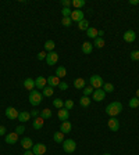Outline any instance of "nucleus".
<instances>
[{
    "label": "nucleus",
    "instance_id": "nucleus-43",
    "mask_svg": "<svg viewBox=\"0 0 139 155\" xmlns=\"http://www.w3.org/2000/svg\"><path fill=\"white\" fill-rule=\"evenodd\" d=\"M59 89L60 90H67V89H68V85H67V83H65V82H60V85H59Z\"/></svg>",
    "mask_w": 139,
    "mask_h": 155
},
{
    "label": "nucleus",
    "instance_id": "nucleus-45",
    "mask_svg": "<svg viewBox=\"0 0 139 155\" xmlns=\"http://www.w3.org/2000/svg\"><path fill=\"white\" fill-rule=\"evenodd\" d=\"M31 116H33V118H38L39 115H40V111H38V109H33V111H31Z\"/></svg>",
    "mask_w": 139,
    "mask_h": 155
},
{
    "label": "nucleus",
    "instance_id": "nucleus-22",
    "mask_svg": "<svg viewBox=\"0 0 139 155\" xmlns=\"http://www.w3.org/2000/svg\"><path fill=\"white\" fill-rule=\"evenodd\" d=\"M86 35H88V38L89 39H96L97 38V29L93 27H89L88 28V31H86Z\"/></svg>",
    "mask_w": 139,
    "mask_h": 155
},
{
    "label": "nucleus",
    "instance_id": "nucleus-38",
    "mask_svg": "<svg viewBox=\"0 0 139 155\" xmlns=\"http://www.w3.org/2000/svg\"><path fill=\"white\" fill-rule=\"evenodd\" d=\"M64 108L65 109H72V108H74V101H72V100H65L64 101Z\"/></svg>",
    "mask_w": 139,
    "mask_h": 155
},
{
    "label": "nucleus",
    "instance_id": "nucleus-37",
    "mask_svg": "<svg viewBox=\"0 0 139 155\" xmlns=\"http://www.w3.org/2000/svg\"><path fill=\"white\" fill-rule=\"evenodd\" d=\"M129 57H131L132 61H139V50H134V51H131Z\"/></svg>",
    "mask_w": 139,
    "mask_h": 155
},
{
    "label": "nucleus",
    "instance_id": "nucleus-7",
    "mask_svg": "<svg viewBox=\"0 0 139 155\" xmlns=\"http://www.w3.org/2000/svg\"><path fill=\"white\" fill-rule=\"evenodd\" d=\"M123 39L125 40L127 43H134L136 40V32L129 29V31H125V33L123 35Z\"/></svg>",
    "mask_w": 139,
    "mask_h": 155
},
{
    "label": "nucleus",
    "instance_id": "nucleus-24",
    "mask_svg": "<svg viewBox=\"0 0 139 155\" xmlns=\"http://www.w3.org/2000/svg\"><path fill=\"white\" fill-rule=\"evenodd\" d=\"M74 86L75 89H84L85 87V79H82V78H77V79L74 80Z\"/></svg>",
    "mask_w": 139,
    "mask_h": 155
},
{
    "label": "nucleus",
    "instance_id": "nucleus-46",
    "mask_svg": "<svg viewBox=\"0 0 139 155\" xmlns=\"http://www.w3.org/2000/svg\"><path fill=\"white\" fill-rule=\"evenodd\" d=\"M6 134V128L4 126H0V136H4Z\"/></svg>",
    "mask_w": 139,
    "mask_h": 155
},
{
    "label": "nucleus",
    "instance_id": "nucleus-50",
    "mask_svg": "<svg viewBox=\"0 0 139 155\" xmlns=\"http://www.w3.org/2000/svg\"><path fill=\"white\" fill-rule=\"evenodd\" d=\"M135 97H136V98H139V89L136 90V96H135Z\"/></svg>",
    "mask_w": 139,
    "mask_h": 155
},
{
    "label": "nucleus",
    "instance_id": "nucleus-30",
    "mask_svg": "<svg viewBox=\"0 0 139 155\" xmlns=\"http://www.w3.org/2000/svg\"><path fill=\"white\" fill-rule=\"evenodd\" d=\"M78 28H79L81 31H88V28H89V22H88L85 18H84L82 21L78 22Z\"/></svg>",
    "mask_w": 139,
    "mask_h": 155
},
{
    "label": "nucleus",
    "instance_id": "nucleus-13",
    "mask_svg": "<svg viewBox=\"0 0 139 155\" xmlns=\"http://www.w3.org/2000/svg\"><path fill=\"white\" fill-rule=\"evenodd\" d=\"M46 85H48V79L46 78H43V76H38L36 80H35V87L36 89H45L46 87Z\"/></svg>",
    "mask_w": 139,
    "mask_h": 155
},
{
    "label": "nucleus",
    "instance_id": "nucleus-12",
    "mask_svg": "<svg viewBox=\"0 0 139 155\" xmlns=\"http://www.w3.org/2000/svg\"><path fill=\"white\" fill-rule=\"evenodd\" d=\"M4 140H6V143H7V144H16L17 141H18V134H17L16 132L6 134Z\"/></svg>",
    "mask_w": 139,
    "mask_h": 155
},
{
    "label": "nucleus",
    "instance_id": "nucleus-41",
    "mask_svg": "<svg viewBox=\"0 0 139 155\" xmlns=\"http://www.w3.org/2000/svg\"><path fill=\"white\" fill-rule=\"evenodd\" d=\"M25 132V126H22V125H20V126H17V129H16V133L20 136V134H22Z\"/></svg>",
    "mask_w": 139,
    "mask_h": 155
},
{
    "label": "nucleus",
    "instance_id": "nucleus-40",
    "mask_svg": "<svg viewBox=\"0 0 139 155\" xmlns=\"http://www.w3.org/2000/svg\"><path fill=\"white\" fill-rule=\"evenodd\" d=\"M92 93H93V89H92V86H88V87H84V96H91Z\"/></svg>",
    "mask_w": 139,
    "mask_h": 155
},
{
    "label": "nucleus",
    "instance_id": "nucleus-28",
    "mask_svg": "<svg viewBox=\"0 0 139 155\" xmlns=\"http://www.w3.org/2000/svg\"><path fill=\"white\" fill-rule=\"evenodd\" d=\"M54 46H56V44H54L53 40H46V42H45V50L49 51V53L54 50Z\"/></svg>",
    "mask_w": 139,
    "mask_h": 155
},
{
    "label": "nucleus",
    "instance_id": "nucleus-1",
    "mask_svg": "<svg viewBox=\"0 0 139 155\" xmlns=\"http://www.w3.org/2000/svg\"><path fill=\"white\" fill-rule=\"evenodd\" d=\"M123 111V104L118 101H114V102H110L109 105L106 107V114L109 116L111 118H116L118 114Z\"/></svg>",
    "mask_w": 139,
    "mask_h": 155
},
{
    "label": "nucleus",
    "instance_id": "nucleus-21",
    "mask_svg": "<svg viewBox=\"0 0 139 155\" xmlns=\"http://www.w3.org/2000/svg\"><path fill=\"white\" fill-rule=\"evenodd\" d=\"M29 118H31V114L28 112V111H21L20 115H18V121L20 122H28Z\"/></svg>",
    "mask_w": 139,
    "mask_h": 155
},
{
    "label": "nucleus",
    "instance_id": "nucleus-3",
    "mask_svg": "<svg viewBox=\"0 0 139 155\" xmlns=\"http://www.w3.org/2000/svg\"><path fill=\"white\" fill-rule=\"evenodd\" d=\"M89 83H91V86L93 87V89H102L103 87V78L100 75H92L91 78H89Z\"/></svg>",
    "mask_w": 139,
    "mask_h": 155
},
{
    "label": "nucleus",
    "instance_id": "nucleus-2",
    "mask_svg": "<svg viewBox=\"0 0 139 155\" xmlns=\"http://www.w3.org/2000/svg\"><path fill=\"white\" fill-rule=\"evenodd\" d=\"M29 102H31V105H33V107H38L40 102H42V93H39L38 90H32L31 93H29Z\"/></svg>",
    "mask_w": 139,
    "mask_h": 155
},
{
    "label": "nucleus",
    "instance_id": "nucleus-14",
    "mask_svg": "<svg viewBox=\"0 0 139 155\" xmlns=\"http://www.w3.org/2000/svg\"><path fill=\"white\" fill-rule=\"evenodd\" d=\"M57 115H59V119L61 121V122H65V121H68V119H70V111H68V109H65V108L59 109Z\"/></svg>",
    "mask_w": 139,
    "mask_h": 155
},
{
    "label": "nucleus",
    "instance_id": "nucleus-11",
    "mask_svg": "<svg viewBox=\"0 0 139 155\" xmlns=\"http://www.w3.org/2000/svg\"><path fill=\"white\" fill-rule=\"evenodd\" d=\"M107 123H109V129L111 132H117L118 129H120V122H118L117 118H110Z\"/></svg>",
    "mask_w": 139,
    "mask_h": 155
},
{
    "label": "nucleus",
    "instance_id": "nucleus-23",
    "mask_svg": "<svg viewBox=\"0 0 139 155\" xmlns=\"http://www.w3.org/2000/svg\"><path fill=\"white\" fill-rule=\"evenodd\" d=\"M53 140L56 143H59V144H63V141H64V133H61V132H56L53 136Z\"/></svg>",
    "mask_w": 139,
    "mask_h": 155
},
{
    "label": "nucleus",
    "instance_id": "nucleus-18",
    "mask_svg": "<svg viewBox=\"0 0 139 155\" xmlns=\"http://www.w3.org/2000/svg\"><path fill=\"white\" fill-rule=\"evenodd\" d=\"M24 87L27 89V90L32 91L33 89H35V80L32 79V78H28V79L24 80Z\"/></svg>",
    "mask_w": 139,
    "mask_h": 155
},
{
    "label": "nucleus",
    "instance_id": "nucleus-32",
    "mask_svg": "<svg viewBox=\"0 0 139 155\" xmlns=\"http://www.w3.org/2000/svg\"><path fill=\"white\" fill-rule=\"evenodd\" d=\"M40 116H42L43 119H49V118L52 116V111H50L49 108H45V109L40 111Z\"/></svg>",
    "mask_w": 139,
    "mask_h": 155
},
{
    "label": "nucleus",
    "instance_id": "nucleus-49",
    "mask_svg": "<svg viewBox=\"0 0 139 155\" xmlns=\"http://www.w3.org/2000/svg\"><path fill=\"white\" fill-rule=\"evenodd\" d=\"M24 155H35L32 152V150H25V152H24Z\"/></svg>",
    "mask_w": 139,
    "mask_h": 155
},
{
    "label": "nucleus",
    "instance_id": "nucleus-26",
    "mask_svg": "<svg viewBox=\"0 0 139 155\" xmlns=\"http://www.w3.org/2000/svg\"><path fill=\"white\" fill-rule=\"evenodd\" d=\"M85 4H86L85 0H72V6L75 7V10H81Z\"/></svg>",
    "mask_w": 139,
    "mask_h": 155
},
{
    "label": "nucleus",
    "instance_id": "nucleus-9",
    "mask_svg": "<svg viewBox=\"0 0 139 155\" xmlns=\"http://www.w3.org/2000/svg\"><path fill=\"white\" fill-rule=\"evenodd\" d=\"M6 116L9 118V119H18V115H20V111H17L14 107H9L6 108Z\"/></svg>",
    "mask_w": 139,
    "mask_h": 155
},
{
    "label": "nucleus",
    "instance_id": "nucleus-10",
    "mask_svg": "<svg viewBox=\"0 0 139 155\" xmlns=\"http://www.w3.org/2000/svg\"><path fill=\"white\" fill-rule=\"evenodd\" d=\"M71 20L72 22H79L84 20V11L82 10H74L71 13Z\"/></svg>",
    "mask_w": 139,
    "mask_h": 155
},
{
    "label": "nucleus",
    "instance_id": "nucleus-5",
    "mask_svg": "<svg viewBox=\"0 0 139 155\" xmlns=\"http://www.w3.org/2000/svg\"><path fill=\"white\" fill-rule=\"evenodd\" d=\"M104 97H106V91L103 90V89H95L93 93H92V100L93 101H103L104 100Z\"/></svg>",
    "mask_w": 139,
    "mask_h": 155
},
{
    "label": "nucleus",
    "instance_id": "nucleus-27",
    "mask_svg": "<svg viewBox=\"0 0 139 155\" xmlns=\"http://www.w3.org/2000/svg\"><path fill=\"white\" fill-rule=\"evenodd\" d=\"M91 101L92 100L88 96H82L81 97V100H79V104H81V107H89Z\"/></svg>",
    "mask_w": 139,
    "mask_h": 155
},
{
    "label": "nucleus",
    "instance_id": "nucleus-29",
    "mask_svg": "<svg viewBox=\"0 0 139 155\" xmlns=\"http://www.w3.org/2000/svg\"><path fill=\"white\" fill-rule=\"evenodd\" d=\"M53 105H54V108L61 109V108H64V101H63L61 98H54V100H53Z\"/></svg>",
    "mask_w": 139,
    "mask_h": 155
},
{
    "label": "nucleus",
    "instance_id": "nucleus-48",
    "mask_svg": "<svg viewBox=\"0 0 139 155\" xmlns=\"http://www.w3.org/2000/svg\"><path fill=\"white\" fill-rule=\"evenodd\" d=\"M103 35H104V31H97V38H103Z\"/></svg>",
    "mask_w": 139,
    "mask_h": 155
},
{
    "label": "nucleus",
    "instance_id": "nucleus-47",
    "mask_svg": "<svg viewBox=\"0 0 139 155\" xmlns=\"http://www.w3.org/2000/svg\"><path fill=\"white\" fill-rule=\"evenodd\" d=\"M129 4H132V6H138V4H139V0H129Z\"/></svg>",
    "mask_w": 139,
    "mask_h": 155
},
{
    "label": "nucleus",
    "instance_id": "nucleus-33",
    "mask_svg": "<svg viewBox=\"0 0 139 155\" xmlns=\"http://www.w3.org/2000/svg\"><path fill=\"white\" fill-rule=\"evenodd\" d=\"M61 24L64 25V27H71L72 25V20H71V17H63V20H61Z\"/></svg>",
    "mask_w": 139,
    "mask_h": 155
},
{
    "label": "nucleus",
    "instance_id": "nucleus-31",
    "mask_svg": "<svg viewBox=\"0 0 139 155\" xmlns=\"http://www.w3.org/2000/svg\"><path fill=\"white\" fill-rule=\"evenodd\" d=\"M65 74H67V71H65L64 67H57V69H56V76L57 78H64Z\"/></svg>",
    "mask_w": 139,
    "mask_h": 155
},
{
    "label": "nucleus",
    "instance_id": "nucleus-17",
    "mask_svg": "<svg viewBox=\"0 0 139 155\" xmlns=\"http://www.w3.org/2000/svg\"><path fill=\"white\" fill-rule=\"evenodd\" d=\"M71 129H72V125L68 122V121H65V122L61 123V126H60V132L61 133H70L71 132Z\"/></svg>",
    "mask_w": 139,
    "mask_h": 155
},
{
    "label": "nucleus",
    "instance_id": "nucleus-15",
    "mask_svg": "<svg viewBox=\"0 0 139 155\" xmlns=\"http://www.w3.org/2000/svg\"><path fill=\"white\" fill-rule=\"evenodd\" d=\"M21 145L24 150H31L33 147V141L31 137H24V139L21 140Z\"/></svg>",
    "mask_w": 139,
    "mask_h": 155
},
{
    "label": "nucleus",
    "instance_id": "nucleus-25",
    "mask_svg": "<svg viewBox=\"0 0 139 155\" xmlns=\"http://www.w3.org/2000/svg\"><path fill=\"white\" fill-rule=\"evenodd\" d=\"M53 93H54V89L52 87V86H46L45 89L42 90V96L45 97H52L53 96Z\"/></svg>",
    "mask_w": 139,
    "mask_h": 155
},
{
    "label": "nucleus",
    "instance_id": "nucleus-51",
    "mask_svg": "<svg viewBox=\"0 0 139 155\" xmlns=\"http://www.w3.org/2000/svg\"><path fill=\"white\" fill-rule=\"evenodd\" d=\"M103 155H111V154H109V152H106V154H103Z\"/></svg>",
    "mask_w": 139,
    "mask_h": 155
},
{
    "label": "nucleus",
    "instance_id": "nucleus-36",
    "mask_svg": "<svg viewBox=\"0 0 139 155\" xmlns=\"http://www.w3.org/2000/svg\"><path fill=\"white\" fill-rule=\"evenodd\" d=\"M103 90L106 91V93H113V91H114V85H111V83H104V85H103Z\"/></svg>",
    "mask_w": 139,
    "mask_h": 155
},
{
    "label": "nucleus",
    "instance_id": "nucleus-16",
    "mask_svg": "<svg viewBox=\"0 0 139 155\" xmlns=\"http://www.w3.org/2000/svg\"><path fill=\"white\" fill-rule=\"evenodd\" d=\"M43 123H45V119H43L42 116H38V118H35V119H33L32 128L36 129V130H39V129L43 128Z\"/></svg>",
    "mask_w": 139,
    "mask_h": 155
},
{
    "label": "nucleus",
    "instance_id": "nucleus-19",
    "mask_svg": "<svg viewBox=\"0 0 139 155\" xmlns=\"http://www.w3.org/2000/svg\"><path fill=\"white\" fill-rule=\"evenodd\" d=\"M93 50V44L91 42H84L82 43V53L84 54H91Z\"/></svg>",
    "mask_w": 139,
    "mask_h": 155
},
{
    "label": "nucleus",
    "instance_id": "nucleus-6",
    "mask_svg": "<svg viewBox=\"0 0 139 155\" xmlns=\"http://www.w3.org/2000/svg\"><path fill=\"white\" fill-rule=\"evenodd\" d=\"M57 61H59V54L56 53V51L48 53V55H46V62H48V65L53 67V65L57 64Z\"/></svg>",
    "mask_w": 139,
    "mask_h": 155
},
{
    "label": "nucleus",
    "instance_id": "nucleus-8",
    "mask_svg": "<svg viewBox=\"0 0 139 155\" xmlns=\"http://www.w3.org/2000/svg\"><path fill=\"white\" fill-rule=\"evenodd\" d=\"M46 151H48V148H46V145L42 144V143L33 144V147H32V152L35 155H43Z\"/></svg>",
    "mask_w": 139,
    "mask_h": 155
},
{
    "label": "nucleus",
    "instance_id": "nucleus-39",
    "mask_svg": "<svg viewBox=\"0 0 139 155\" xmlns=\"http://www.w3.org/2000/svg\"><path fill=\"white\" fill-rule=\"evenodd\" d=\"M71 13H72V10L70 7H63V10H61L63 17H71Z\"/></svg>",
    "mask_w": 139,
    "mask_h": 155
},
{
    "label": "nucleus",
    "instance_id": "nucleus-4",
    "mask_svg": "<svg viewBox=\"0 0 139 155\" xmlns=\"http://www.w3.org/2000/svg\"><path fill=\"white\" fill-rule=\"evenodd\" d=\"M75 148H77V143H75L72 139H68V140H64V141H63V150H64L65 152L71 154V152L75 151Z\"/></svg>",
    "mask_w": 139,
    "mask_h": 155
},
{
    "label": "nucleus",
    "instance_id": "nucleus-35",
    "mask_svg": "<svg viewBox=\"0 0 139 155\" xmlns=\"http://www.w3.org/2000/svg\"><path fill=\"white\" fill-rule=\"evenodd\" d=\"M129 107H131V108H138L139 107V98L132 97V98L129 100Z\"/></svg>",
    "mask_w": 139,
    "mask_h": 155
},
{
    "label": "nucleus",
    "instance_id": "nucleus-34",
    "mask_svg": "<svg viewBox=\"0 0 139 155\" xmlns=\"http://www.w3.org/2000/svg\"><path fill=\"white\" fill-rule=\"evenodd\" d=\"M93 44H95V47L102 48L103 46H104V40H103V38H96L95 42H93Z\"/></svg>",
    "mask_w": 139,
    "mask_h": 155
},
{
    "label": "nucleus",
    "instance_id": "nucleus-44",
    "mask_svg": "<svg viewBox=\"0 0 139 155\" xmlns=\"http://www.w3.org/2000/svg\"><path fill=\"white\" fill-rule=\"evenodd\" d=\"M46 51H40V53L38 54V60H46Z\"/></svg>",
    "mask_w": 139,
    "mask_h": 155
},
{
    "label": "nucleus",
    "instance_id": "nucleus-20",
    "mask_svg": "<svg viewBox=\"0 0 139 155\" xmlns=\"http://www.w3.org/2000/svg\"><path fill=\"white\" fill-rule=\"evenodd\" d=\"M48 85L52 86V87H56V86L60 85V78H57V76H49L48 78Z\"/></svg>",
    "mask_w": 139,
    "mask_h": 155
},
{
    "label": "nucleus",
    "instance_id": "nucleus-42",
    "mask_svg": "<svg viewBox=\"0 0 139 155\" xmlns=\"http://www.w3.org/2000/svg\"><path fill=\"white\" fill-rule=\"evenodd\" d=\"M61 4H63V7H71L72 1L71 0H61Z\"/></svg>",
    "mask_w": 139,
    "mask_h": 155
}]
</instances>
